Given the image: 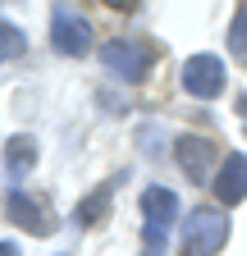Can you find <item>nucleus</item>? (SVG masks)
I'll return each mask as SVG.
<instances>
[{"instance_id":"nucleus-1","label":"nucleus","mask_w":247,"mask_h":256,"mask_svg":"<svg viewBox=\"0 0 247 256\" xmlns=\"http://www.w3.org/2000/svg\"><path fill=\"white\" fill-rule=\"evenodd\" d=\"M229 242V220L215 206H197L183 220V256H220V247Z\"/></svg>"},{"instance_id":"nucleus-13","label":"nucleus","mask_w":247,"mask_h":256,"mask_svg":"<svg viewBox=\"0 0 247 256\" xmlns=\"http://www.w3.org/2000/svg\"><path fill=\"white\" fill-rule=\"evenodd\" d=\"M0 256H23V252H18L14 242H0Z\"/></svg>"},{"instance_id":"nucleus-7","label":"nucleus","mask_w":247,"mask_h":256,"mask_svg":"<svg viewBox=\"0 0 247 256\" xmlns=\"http://www.w3.org/2000/svg\"><path fill=\"white\" fill-rule=\"evenodd\" d=\"M5 215L18 224L23 234H32V238H46V234H55V220L46 215V206H42L37 197H28L23 188L5 192Z\"/></svg>"},{"instance_id":"nucleus-2","label":"nucleus","mask_w":247,"mask_h":256,"mask_svg":"<svg viewBox=\"0 0 247 256\" xmlns=\"http://www.w3.org/2000/svg\"><path fill=\"white\" fill-rule=\"evenodd\" d=\"M101 64L106 74H114L119 82H142L156 64V46L151 42H138V37H119L110 46H101Z\"/></svg>"},{"instance_id":"nucleus-11","label":"nucleus","mask_w":247,"mask_h":256,"mask_svg":"<svg viewBox=\"0 0 247 256\" xmlns=\"http://www.w3.org/2000/svg\"><path fill=\"white\" fill-rule=\"evenodd\" d=\"M28 50V42H23V32L14 28V23H5L0 18V64H10V60H18Z\"/></svg>"},{"instance_id":"nucleus-6","label":"nucleus","mask_w":247,"mask_h":256,"mask_svg":"<svg viewBox=\"0 0 247 256\" xmlns=\"http://www.w3.org/2000/svg\"><path fill=\"white\" fill-rule=\"evenodd\" d=\"M50 46L60 55H69V60L87 55L92 50V23L82 14H74V10H55V18H50Z\"/></svg>"},{"instance_id":"nucleus-4","label":"nucleus","mask_w":247,"mask_h":256,"mask_svg":"<svg viewBox=\"0 0 247 256\" xmlns=\"http://www.w3.org/2000/svg\"><path fill=\"white\" fill-rule=\"evenodd\" d=\"M224 87H229V78H224V60L220 55H192L183 64V92L197 96V101H215Z\"/></svg>"},{"instance_id":"nucleus-9","label":"nucleus","mask_w":247,"mask_h":256,"mask_svg":"<svg viewBox=\"0 0 247 256\" xmlns=\"http://www.w3.org/2000/svg\"><path fill=\"white\" fill-rule=\"evenodd\" d=\"M119 183H124V178H106V183H96L92 197L78 202V224H82V229H101V224L110 220V202H114V188H119Z\"/></svg>"},{"instance_id":"nucleus-12","label":"nucleus","mask_w":247,"mask_h":256,"mask_svg":"<svg viewBox=\"0 0 247 256\" xmlns=\"http://www.w3.org/2000/svg\"><path fill=\"white\" fill-rule=\"evenodd\" d=\"M106 5H110V10H124V14H133L142 0H106Z\"/></svg>"},{"instance_id":"nucleus-3","label":"nucleus","mask_w":247,"mask_h":256,"mask_svg":"<svg viewBox=\"0 0 247 256\" xmlns=\"http://www.w3.org/2000/svg\"><path fill=\"white\" fill-rule=\"evenodd\" d=\"M142 215H146L142 242H146L151 256H160V252H165V238H170V229H174V220H178V197H174L170 188H146V192H142Z\"/></svg>"},{"instance_id":"nucleus-10","label":"nucleus","mask_w":247,"mask_h":256,"mask_svg":"<svg viewBox=\"0 0 247 256\" xmlns=\"http://www.w3.org/2000/svg\"><path fill=\"white\" fill-rule=\"evenodd\" d=\"M37 138H28V133H18V138H10L5 142V170L14 174V178H23V174H32V165H37Z\"/></svg>"},{"instance_id":"nucleus-8","label":"nucleus","mask_w":247,"mask_h":256,"mask_svg":"<svg viewBox=\"0 0 247 256\" xmlns=\"http://www.w3.org/2000/svg\"><path fill=\"white\" fill-rule=\"evenodd\" d=\"M215 197H220L224 206H238L247 202V156L234 151L220 160V174H215Z\"/></svg>"},{"instance_id":"nucleus-5","label":"nucleus","mask_w":247,"mask_h":256,"mask_svg":"<svg viewBox=\"0 0 247 256\" xmlns=\"http://www.w3.org/2000/svg\"><path fill=\"white\" fill-rule=\"evenodd\" d=\"M174 160H178V170L188 174L192 183H210L215 165H220V146H215L210 138H197V133H188V138H178V146H174Z\"/></svg>"}]
</instances>
